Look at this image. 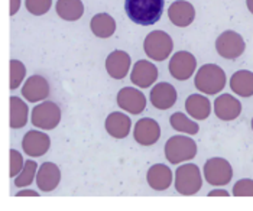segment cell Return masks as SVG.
I'll return each mask as SVG.
<instances>
[{
  "label": "cell",
  "mask_w": 253,
  "mask_h": 211,
  "mask_svg": "<svg viewBox=\"0 0 253 211\" xmlns=\"http://www.w3.org/2000/svg\"><path fill=\"white\" fill-rule=\"evenodd\" d=\"M165 0H125L127 18L140 26L155 25L162 18Z\"/></svg>",
  "instance_id": "cell-1"
},
{
  "label": "cell",
  "mask_w": 253,
  "mask_h": 211,
  "mask_svg": "<svg viewBox=\"0 0 253 211\" xmlns=\"http://www.w3.org/2000/svg\"><path fill=\"white\" fill-rule=\"evenodd\" d=\"M195 88L204 94L214 96L226 85V73L215 64H206L200 67L194 80Z\"/></svg>",
  "instance_id": "cell-2"
},
{
  "label": "cell",
  "mask_w": 253,
  "mask_h": 211,
  "mask_svg": "<svg viewBox=\"0 0 253 211\" xmlns=\"http://www.w3.org/2000/svg\"><path fill=\"white\" fill-rule=\"evenodd\" d=\"M197 155V143L190 136H172L165 143V156L169 164L178 165L185 161L194 159Z\"/></svg>",
  "instance_id": "cell-3"
},
{
  "label": "cell",
  "mask_w": 253,
  "mask_h": 211,
  "mask_svg": "<svg viewBox=\"0 0 253 211\" xmlns=\"http://www.w3.org/2000/svg\"><path fill=\"white\" fill-rule=\"evenodd\" d=\"M203 187V176L195 164L181 165L175 171V190L181 195H195Z\"/></svg>",
  "instance_id": "cell-4"
},
{
  "label": "cell",
  "mask_w": 253,
  "mask_h": 211,
  "mask_svg": "<svg viewBox=\"0 0 253 211\" xmlns=\"http://www.w3.org/2000/svg\"><path fill=\"white\" fill-rule=\"evenodd\" d=\"M146 55L154 61H165L174 49L172 38L164 31H152L143 41Z\"/></svg>",
  "instance_id": "cell-5"
},
{
  "label": "cell",
  "mask_w": 253,
  "mask_h": 211,
  "mask_svg": "<svg viewBox=\"0 0 253 211\" xmlns=\"http://www.w3.org/2000/svg\"><path fill=\"white\" fill-rule=\"evenodd\" d=\"M31 122L42 130H52L61 122V109L54 101H42L35 106L31 115Z\"/></svg>",
  "instance_id": "cell-6"
},
{
  "label": "cell",
  "mask_w": 253,
  "mask_h": 211,
  "mask_svg": "<svg viewBox=\"0 0 253 211\" xmlns=\"http://www.w3.org/2000/svg\"><path fill=\"white\" fill-rule=\"evenodd\" d=\"M204 178L210 185L223 187L233 178V168L224 158H211L204 164Z\"/></svg>",
  "instance_id": "cell-7"
},
{
  "label": "cell",
  "mask_w": 253,
  "mask_h": 211,
  "mask_svg": "<svg viewBox=\"0 0 253 211\" xmlns=\"http://www.w3.org/2000/svg\"><path fill=\"white\" fill-rule=\"evenodd\" d=\"M246 49L245 39L234 31H224L215 39V51L226 59H237Z\"/></svg>",
  "instance_id": "cell-8"
},
{
  "label": "cell",
  "mask_w": 253,
  "mask_h": 211,
  "mask_svg": "<svg viewBox=\"0 0 253 211\" xmlns=\"http://www.w3.org/2000/svg\"><path fill=\"white\" fill-rule=\"evenodd\" d=\"M168 70L175 80L185 81L193 77L197 70V58L188 51H178L169 59Z\"/></svg>",
  "instance_id": "cell-9"
},
{
  "label": "cell",
  "mask_w": 253,
  "mask_h": 211,
  "mask_svg": "<svg viewBox=\"0 0 253 211\" xmlns=\"http://www.w3.org/2000/svg\"><path fill=\"white\" fill-rule=\"evenodd\" d=\"M117 106L127 113L140 115L146 109V97L133 87H125L117 93Z\"/></svg>",
  "instance_id": "cell-10"
},
{
  "label": "cell",
  "mask_w": 253,
  "mask_h": 211,
  "mask_svg": "<svg viewBox=\"0 0 253 211\" xmlns=\"http://www.w3.org/2000/svg\"><path fill=\"white\" fill-rule=\"evenodd\" d=\"M133 137H135V142L142 146H152L161 137V126L154 119L143 117L137 120L135 125Z\"/></svg>",
  "instance_id": "cell-11"
},
{
  "label": "cell",
  "mask_w": 253,
  "mask_h": 211,
  "mask_svg": "<svg viewBox=\"0 0 253 211\" xmlns=\"http://www.w3.org/2000/svg\"><path fill=\"white\" fill-rule=\"evenodd\" d=\"M51 148V139L49 136L39 130H29L23 136L22 140V149L23 152L31 158H39L45 155Z\"/></svg>",
  "instance_id": "cell-12"
},
{
  "label": "cell",
  "mask_w": 253,
  "mask_h": 211,
  "mask_svg": "<svg viewBox=\"0 0 253 211\" xmlns=\"http://www.w3.org/2000/svg\"><path fill=\"white\" fill-rule=\"evenodd\" d=\"M168 18L178 28H187L195 19L194 6L187 0H176L168 9Z\"/></svg>",
  "instance_id": "cell-13"
},
{
  "label": "cell",
  "mask_w": 253,
  "mask_h": 211,
  "mask_svg": "<svg viewBox=\"0 0 253 211\" xmlns=\"http://www.w3.org/2000/svg\"><path fill=\"white\" fill-rule=\"evenodd\" d=\"M130 80L139 88H148L158 80V68L146 59H139L133 65Z\"/></svg>",
  "instance_id": "cell-14"
},
{
  "label": "cell",
  "mask_w": 253,
  "mask_h": 211,
  "mask_svg": "<svg viewBox=\"0 0 253 211\" xmlns=\"http://www.w3.org/2000/svg\"><path fill=\"white\" fill-rule=\"evenodd\" d=\"M37 185L42 192H51L54 191L59 185L61 181V171L59 168L52 164V162H43L39 169L37 171L35 176Z\"/></svg>",
  "instance_id": "cell-15"
},
{
  "label": "cell",
  "mask_w": 253,
  "mask_h": 211,
  "mask_svg": "<svg viewBox=\"0 0 253 211\" xmlns=\"http://www.w3.org/2000/svg\"><path fill=\"white\" fill-rule=\"evenodd\" d=\"M175 87L169 83H158L151 90V103L158 110H168L176 101Z\"/></svg>",
  "instance_id": "cell-16"
},
{
  "label": "cell",
  "mask_w": 253,
  "mask_h": 211,
  "mask_svg": "<svg viewBox=\"0 0 253 211\" xmlns=\"http://www.w3.org/2000/svg\"><path fill=\"white\" fill-rule=\"evenodd\" d=\"M130 64H132L130 55L125 51L116 49V51L110 52L106 58L107 74L115 80H123L129 73Z\"/></svg>",
  "instance_id": "cell-17"
},
{
  "label": "cell",
  "mask_w": 253,
  "mask_h": 211,
  "mask_svg": "<svg viewBox=\"0 0 253 211\" xmlns=\"http://www.w3.org/2000/svg\"><path fill=\"white\" fill-rule=\"evenodd\" d=\"M22 96L26 98V101L38 103L45 100L49 96V83L42 76H32L29 77L23 87H22Z\"/></svg>",
  "instance_id": "cell-18"
},
{
  "label": "cell",
  "mask_w": 253,
  "mask_h": 211,
  "mask_svg": "<svg viewBox=\"0 0 253 211\" xmlns=\"http://www.w3.org/2000/svg\"><path fill=\"white\" fill-rule=\"evenodd\" d=\"M214 113L223 122H232L242 113V103L232 94H221L215 98Z\"/></svg>",
  "instance_id": "cell-19"
},
{
  "label": "cell",
  "mask_w": 253,
  "mask_h": 211,
  "mask_svg": "<svg viewBox=\"0 0 253 211\" xmlns=\"http://www.w3.org/2000/svg\"><path fill=\"white\" fill-rule=\"evenodd\" d=\"M146 181L149 187L155 191H165L172 184V171L164 164H155L146 173Z\"/></svg>",
  "instance_id": "cell-20"
},
{
  "label": "cell",
  "mask_w": 253,
  "mask_h": 211,
  "mask_svg": "<svg viewBox=\"0 0 253 211\" xmlns=\"http://www.w3.org/2000/svg\"><path fill=\"white\" fill-rule=\"evenodd\" d=\"M106 132L115 139H125L132 127V120L129 116L120 112H113L106 119Z\"/></svg>",
  "instance_id": "cell-21"
},
{
  "label": "cell",
  "mask_w": 253,
  "mask_h": 211,
  "mask_svg": "<svg viewBox=\"0 0 253 211\" xmlns=\"http://www.w3.org/2000/svg\"><path fill=\"white\" fill-rule=\"evenodd\" d=\"M185 110L195 120H206L211 113V103L203 94H191L185 100Z\"/></svg>",
  "instance_id": "cell-22"
},
{
  "label": "cell",
  "mask_w": 253,
  "mask_h": 211,
  "mask_svg": "<svg viewBox=\"0 0 253 211\" xmlns=\"http://www.w3.org/2000/svg\"><path fill=\"white\" fill-rule=\"evenodd\" d=\"M230 88L240 97L253 96V73L249 70L236 71L230 78Z\"/></svg>",
  "instance_id": "cell-23"
},
{
  "label": "cell",
  "mask_w": 253,
  "mask_h": 211,
  "mask_svg": "<svg viewBox=\"0 0 253 211\" xmlns=\"http://www.w3.org/2000/svg\"><path fill=\"white\" fill-rule=\"evenodd\" d=\"M90 29L97 38H110L116 32V20L109 13H97L91 18Z\"/></svg>",
  "instance_id": "cell-24"
},
{
  "label": "cell",
  "mask_w": 253,
  "mask_h": 211,
  "mask_svg": "<svg viewBox=\"0 0 253 211\" xmlns=\"http://www.w3.org/2000/svg\"><path fill=\"white\" fill-rule=\"evenodd\" d=\"M55 10L62 20L76 22L84 15V4L81 0H58Z\"/></svg>",
  "instance_id": "cell-25"
},
{
  "label": "cell",
  "mask_w": 253,
  "mask_h": 211,
  "mask_svg": "<svg viewBox=\"0 0 253 211\" xmlns=\"http://www.w3.org/2000/svg\"><path fill=\"white\" fill-rule=\"evenodd\" d=\"M29 119V109L25 101L19 97H10V127L22 129Z\"/></svg>",
  "instance_id": "cell-26"
},
{
  "label": "cell",
  "mask_w": 253,
  "mask_h": 211,
  "mask_svg": "<svg viewBox=\"0 0 253 211\" xmlns=\"http://www.w3.org/2000/svg\"><path fill=\"white\" fill-rule=\"evenodd\" d=\"M169 123L172 126V129L176 132L187 134H197L200 130V126L195 123L194 120L188 119L187 116L181 112H176L169 117Z\"/></svg>",
  "instance_id": "cell-27"
},
{
  "label": "cell",
  "mask_w": 253,
  "mask_h": 211,
  "mask_svg": "<svg viewBox=\"0 0 253 211\" xmlns=\"http://www.w3.org/2000/svg\"><path fill=\"white\" fill-rule=\"evenodd\" d=\"M37 171H38V164L35 161H26L23 164V168L16 176H15V185L18 188H23L28 187L34 182L35 176H37Z\"/></svg>",
  "instance_id": "cell-28"
},
{
  "label": "cell",
  "mask_w": 253,
  "mask_h": 211,
  "mask_svg": "<svg viewBox=\"0 0 253 211\" xmlns=\"http://www.w3.org/2000/svg\"><path fill=\"white\" fill-rule=\"evenodd\" d=\"M26 76V67L19 59H10V90H16Z\"/></svg>",
  "instance_id": "cell-29"
},
{
  "label": "cell",
  "mask_w": 253,
  "mask_h": 211,
  "mask_svg": "<svg viewBox=\"0 0 253 211\" xmlns=\"http://www.w3.org/2000/svg\"><path fill=\"white\" fill-rule=\"evenodd\" d=\"M25 6L31 15L42 16L49 12L52 6V0H25Z\"/></svg>",
  "instance_id": "cell-30"
},
{
  "label": "cell",
  "mask_w": 253,
  "mask_h": 211,
  "mask_svg": "<svg viewBox=\"0 0 253 211\" xmlns=\"http://www.w3.org/2000/svg\"><path fill=\"white\" fill-rule=\"evenodd\" d=\"M234 197H253V179L243 178L239 179L233 187Z\"/></svg>",
  "instance_id": "cell-31"
},
{
  "label": "cell",
  "mask_w": 253,
  "mask_h": 211,
  "mask_svg": "<svg viewBox=\"0 0 253 211\" xmlns=\"http://www.w3.org/2000/svg\"><path fill=\"white\" fill-rule=\"evenodd\" d=\"M9 155H10V172L9 173H10V178H15L22 171L25 161H23L22 154L16 149H10Z\"/></svg>",
  "instance_id": "cell-32"
},
{
  "label": "cell",
  "mask_w": 253,
  "mask_h": 211,
  "mask_svg": "<svg viewBox=\"0 0 253 211\" xmlns=\"http://www.w3.org/2000/svg\"><path fill=\"white\" fill-rule=\"evenodd\" d=\"M20 9V0H10V16H15Z\"/></svg>",
  "instance_id": "cell-33"
},
{
  "label": "cell",
  "mask_w": 253,
  "mask_h": 211,
  "mask_svg": "<svg viewBox=\"0 0 253 211\" xmlns=\"http://www.w3.org/2000/svg\"><path fill=\"white\" fill-rule=\"evenodd\" d=\"M18 197H38L39 194L34 190H22L16 194Z\"/></svg>",
  "instance_id": "cell-34"
},
{
  "label": "cell",
  "mask_w": 253,
  "mask_h": 211,
  "mask_svg": "<svg viewBox=\"0 0 253 211\" xmlns=\"http://www.w3.org/2000/svg\"><path fill=\"white\" fill-rule=\"evenodd\" d=\"M230 194L226 190H213L209 192V197H229Z\"/></svg>",
  "instance_id": "cell-35"
},
{
  "label": "cell",
  "mask_w": 253,
  "mask_h": 211,
  "mask_svg": "<svg viewBox=\"0 0 253 211\" xmlns=\"http://www.w3.org/2000/svg\"><path fill=\"white\" fill-rule=\"evenodd\" d=\"M246 6H248L249 12L253 15V0H246Z\"/></svg>",
  "instance_id": "cell-36"
},
{
  "label": "cell",
  "mask_w": 253,
  "mask_h": 211,
  "mask_svg": "<svg viewBox=\"0 0 253 211\" xmlns=\"http://www.w3.org/2000/svg\"><path fill=\"white\" fill-rule=\"evenodd\" d=\"M252 130H253V119H252Z\"/></svg>",
  "instance_id": "cell-37"
}]
</instances>
